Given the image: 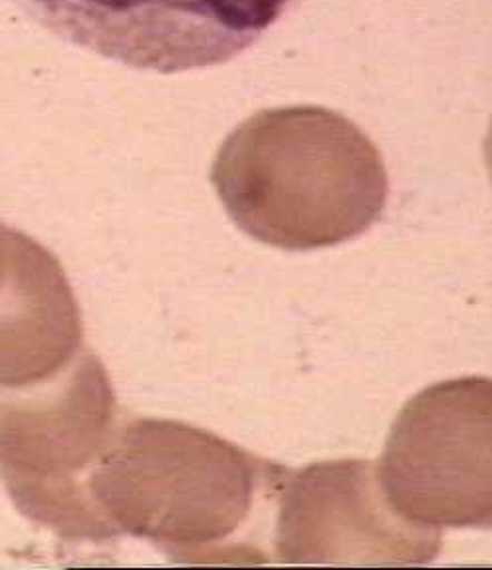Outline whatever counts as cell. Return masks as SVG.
Returning <instances> with one entry per match:
<instances>
[{
  "label": "cell",
  "mask_w": 492,
  "mask_h": 570,
  "mask_svg": "<svg viewBox=\"0 0 492 570\" xmlns=\"http://www.w3.org/2000/svg\"><path fill=\"white\" fill-rule=\"evenodd\" d=\"M213 184L246 235L284 250L356 239L380 222L390 191L374 141L316 106L245 121L220 148Z\"/></svg>",
  "instance_id": "cell-1"
},
{
  "label": "cell",
  "mask_w": 492,
  "mask_h": 570,
  "mask_svg": "<svg viewBox=\"0 0 492 570\" xmlns=\"http://www.w3.org/2000/svg\"><path fill=\"white\" fill-rule=\"evenodd\" d=\"M274 551L286 564L420 567L441 551V531L393 509L372 461L284 471Z\"/></svg>",
  "instance_id": "cell-6"
},
{
  "label": "cell",
  "mask_w": 492,
  "mask_h": 570,
  "mask_svg": "<svg viewBox=\"0 0 492 570\" xmlns=\"http://www.w3.org/2000/svg\"><path fill=\"white\" fill-rule=\"evenodd\" d=\"M484 161H486V169H489L492 181V120L491 128L486 131V139H484Z\"/></svg>",
  "instance_id": "cell-8"
},
{
  "label": "cell",
  "mask_w": 492,
  "mask_h": 570,
  "mask_svg": "<svg viewBox=\"0 0 492 570\" xmlns=\"http://www.w3.org/2000/svg\"><path fill=\"white\" fill-rule=\"evenodd\" d=\"M7 233H9V229H2V227H0V276H2L4 257H7Z\"/></svg>",
  "instance_id": "cell-9"
},
{
  "label": "cell",
  "mask_w": 492,
  "mask_h": 570,
  "mask_svg": "<svg viewBox=\"0 0 492 570\" xmlns=\"http://www.w3.org/2000/svg\"><path fill=\"white\" fill-rule=\"evenodd\" d=\"M380 479L411 523L492 529L491 377H456L411 397L393 422Z\"/></svg>",
  "instance_id": "cell-4"
},
{
  "label": "cell",
  "mask_w": 492,
  "mask_h": 570,
  "mask_svg": "<svg viewBox=\"0 0 492 570\" xmlns=\"http://www.w3.org/2000/svg\"><path fill=\"white\" fill-rule=\"evenodd\" d=\"M82 314L50 250L7 233L0 276V390L52 380L82 354Z\"/></svg>",
  "instance_id": "cell-7"
},
{
  "label": "cell",
  "mask_w": 492,
  "mask_h": 570,
  "mask_svg": "<svg viewBox=\"0 0 492 570\" xmlns=\"http://www.w3.org/2000/svg\"><path fill=\"white\" fill-rule=\"evenodd\" d=\"M116 422L110 376L90 352L52 380L0 390V481L20 513L65 541L116 539L90 491Z\"/></svg>",
  "instance_id": "cell-3"
},
{
  "label": "cell",
  "mask_w": 492,
  "mask_h": 570,
  "mask_svg": "<svg viewBox=\"0 0 492 570\" xmlns=\"http://www.w3.org/2000/svg\"><path fill=\"white\" fill-rule=\"evenodd\" d=\"M40 27L119 65L177 75L256 45L291 0H19Z\"/></svg>",
  "instance_id": "cell-5"
},
{
  "label": "cell",
  "mask_w": 492,
  "mask_h": 570,
  "mask_svg": "<svg viewBox=\"0 0 492 570\" xmlns=\"http://www.w3.org/2000/svg\"><path fill=\"white\" fill-rule=\"evenodd\" d=\"M284 468L189 423L131 420L118 428L90 491L116 533L156 544L174 561L245 557L233 544L258 497L278 491Z\"/></svg>",
  "instance_id": "cell-2"
}]
</instances>
